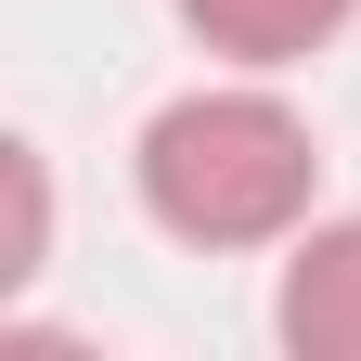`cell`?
I'll return each mask as SVG.
<instances>
[{"instance_id": "obj_2", "label": "cell", "mask_w": 361, "mask_h": 361, "mask_svg": "<svg viewBox=\"0 0 361 361\" xmlns=\"http://www.w3.org/2000/svg\"><path fill=\"white\" fill-rule=\"evenodd\" d=\"M284 348L297 361H361V219H323L297 258H284Z\"/></svg>"}, {"instance_id": "obj_1", "label": "cell", "mask_w": 361, "mask_h": 361, "mask_svg": "<svg viewBox=\"0 0 361 361\" xmlns=\"http://www.w3.org/2000/svg\"><path fill=\"white\" fill-rule=\"evenodd\" d=\"M310 180H323V142L271 90H180L142 129V207L180 245H284L310 219Z\"/></svg>"}, {"instance_id": "obj_3", "label": "cell", "mask_w": 361, "mask_h": 361, "mask_svg": "<svg viewBox=\"0 0 361 361\" xmlns=\"http://www.w3.org/2000/svg\"><path fill=\"white\" fill-rule=\"evenodd\" d=\"M348 13L361 0H180V26H194L207 52H233V65H297V52H323Z\"/></svg>"}]
</instances>
